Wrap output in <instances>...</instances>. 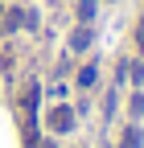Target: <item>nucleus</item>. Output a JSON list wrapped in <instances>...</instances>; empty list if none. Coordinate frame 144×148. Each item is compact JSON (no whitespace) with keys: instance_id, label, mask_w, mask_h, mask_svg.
Segmentation results:
<instances>
[{"instance_id":"nucleus-3","label":"nucleus","mask_w":144,"mask_h":148,"mask_svg":"<svg viewBox=\"0 0 144 148\" xmlns=\"http://www.w3.org/2000/svg\"><path fill=\"white\" fill-rule=\"evenodd\" d=\"M21 140H25V148H37L41 140H37V123L33 119H25V127H21Z\"/></svg>"},{"instance_id":"nucleus-4","label":"nucleus","mask_w":144,"mask_h":148,"mask_svg":"<svg viewBox=\"0 0 144 148\" xmlns=\"http://www.w3.org/2000/svg\"><path fill=\"white\" fill-rule=\"evenodd\" d=\"M95 4H99V0H78V16L86 25H91V16H95Z\"/></svg>"},{"instance_id":"nucleus-1","label":"nucleus","mask_w":144,"mask_h":148,"mask_svg":"<svg viewBox=\"0 0 144 148\" xmlns=\"http://www.w3.org/2000/svg\"><path fill=\"white\" fill-rule=\"evenodd\" d=\"M49 127L53 132H70V127H74V111L70 107H53L49 111Z\"/></svg>"},{"instance_id":"nucleus-9","label":"nucleus","mask_w":144,"mask_h":148,"mask_svg":"<svg viewBox=\"0 0 144 148\" xmlns=\"http://www.w3.org/2000/svg\"><path fill=\"white\" fill-rule=\"evenodd\" d=\"M136 45H140V53H144V21H140V29H136Z\"/></svg>"},{"instance_id":"nucleus-10","label":"nucleus","mask_w":144,"mask_h":148,"mask_svg":"<svg viewBox=\"0 0 144 148\" xmlns=\"http://www.w3.org/2000/svg\"><path fill=\"white\" fill-rule=\"evenodd\" d=\"M37 148H58V144H53V140H41V144H37Z\"/></svg>"},{"instance_id":"nucleus-8","label":"nucleus","mask_w":144,"mask_h":148,"mask_svg":"<svg viewBox=\"0 0 144 148\" xmlns=\"http://www.w3.org/2000/svg\"><path fill=\"white\" fill-rule=\"evenodd\" d=\"M128 111H132V115H144V95H140V90L132 95V103H128Z\"/></svg>"},{"instance_id":"nucleus-5","label":"nucleus","mask_w":144,"mask_h":148,"mask_svg":"<svg viewBox=\"0 0 144 148\" xmlns=\"http://www.w3.org/2000/svg\"><path fill=\"white\" fill-rule=\"evenodd\" d=\"M78 86H95V66H82L78 70Z\"/></svg>"},{"instance_id":"nucleus-7","label":"nucleus","mask_w":144,"mask_h":148,"mask_svg":"<svg viewBox=\"0 0 144 148\" xmlns=\"http://www.w3.org/2000/svg\"><path fill=\"white\" fill-rule=\"evenodd\" d=\"M128 78H132V82H144V66H140V62H128Z\"/></svg>"},{"instance_id":"nucleus-6","label":"nucleus","mask_w":144,"mask_h":148,"mask_svg":"<svg viewBox=\"0 0 144 148\" xmlns=\"http://www.w3.org/2000/svg\"><path fill=\"white\" fill-rule=\"evenodd\" d=\"M123 148H140V127H128L123 132Z\"/></svg>"},{"instance_id":"nucleus-2","label":"nucleus","mask_w":144,"mask_h":148,"mask_svg":"<svg viewBox=\"0 0 144 148\" xmlns=\"http://www.w3.org/2000/svg\"><path fill=\"white\" fill-rule=\"evenodd\" d=\"M91 41H95V33H91V25H78L74 33H70V49H74V53H82V49H91Z\"/></svg>"}]
</instances>
